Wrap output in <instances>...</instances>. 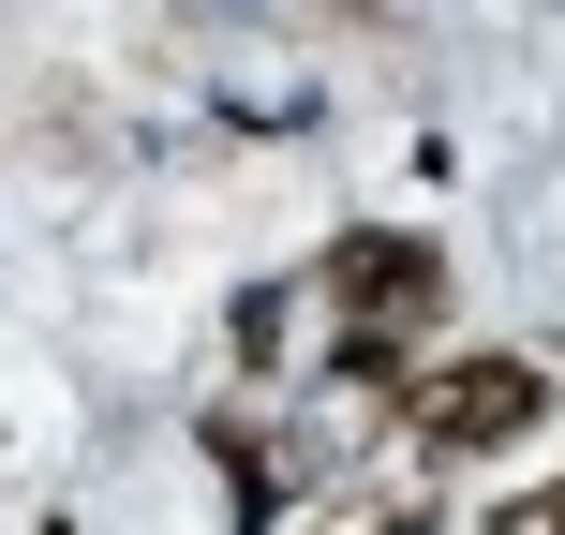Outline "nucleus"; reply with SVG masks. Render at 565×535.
Instances as JSON below:
<instances>
[{
	"label": "nucleus",
	"mask_w": 565,
	"mask_h": 535,
	"mask_svg": "<svg viewBox=\"0 0 565 535\" xmlns=\"http://www.w3.org/2000/svg\"><path fill=\"white\" fill-rule=\"evenodd\" d=\"M536 372L521 357H477V372H447V387H431V447H507V431H536Z\"/></svg>",
	"instance_id": "f257e3e1"
}]
</instances>
